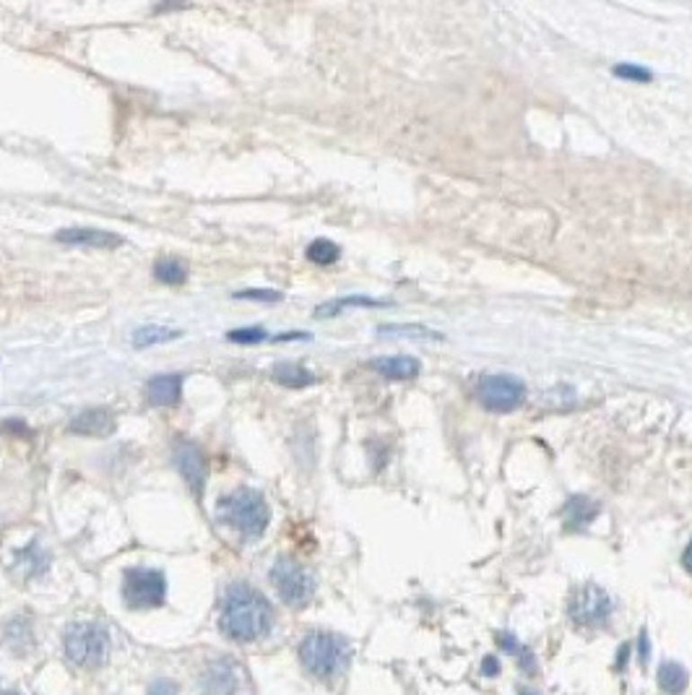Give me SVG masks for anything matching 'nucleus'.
Here are the masks:
<instances>
[{
    "instance_id": "f257e3e1",
    "label": "nucleus",
    "mask_w": 692,
    "mask_h": 695,
    "mask_svg": "<svg viewBox=\"0 0 692 695\" xmlns=\"http://www.w3.org/2000/svg\"><path fill=\"white\" fill-rule=\"evenodd\" d=\"M224 636L235 641H258L273 625V610L269 599L247 584H232L224 594L222 604Z\"/></svg>"
},
{
    "instance_id": "f03ea898",
    "label": "nucleus",
    "mask_w": 692,
    "mask_h": 695,
    "mask_svg": "<svg viewBox=\"0 0 692 695\" xmlns=\"http://www.w3.org/2000/svg\"><path fill=\"white\" fill-rule=\"evenodd\" d=\"M219 519L232 526L243 539H258L271 521V508L266 497L253 487H237L235 493L222 497Z\"/></svg>"
},
{
    "instance_id": "7ed1b4c3",
    "label": "nucleus",
    "mask_w": 692,
    "mask_h": 695,
    "mask_svg": "<svg viewBox=\"0 0 692 695\" xmlns=\"http://www.w3.org/2000/svg\"><path fill=\"white\" fill-rule=\"evenodd\" d=\"M302 667L315 677H333L346 670L351 659V646L344 636L331 630H313L299 644Z\"/></svg>"
},
{
    "instance_id": "20e7f679",
    "label": "nucleus",
    "mask_w": 692,
    "mask_h": 695,
    "mask_svg": "<svg viewBox=\"0 0 692 695\" xmlns=\"http://www.w3.org/2000/svg\"><path fill=\"white\" fill-rule=\"evenodd\" d=\"M66 654L78 667H99L110 654V636L97 622H75L66 633Z\"/></svg>"
},
{
    "instance_id": "39448f33",
    "label": "nucleus",
    "mask_w": 692,
    "mask_h": 695,
    "mask_svg": "<svg viewBox=\"0 0 692 695\" xmlns=\"http://www.w3.org/2000/svg\"><path fill=\"white\" fill-rule=\"evenodd\" d=\"M476 398L479 404L487 409V412H494V414H508V412H516L520 404L526 401V383L516 378V375H484L479 383H476Z\"/></svg>"
},
{
    "instance_id": "423d86ee",
    "label": "nucleus",
    "mask_w": 692,
    "mask_h": 695,
    "mask_svg": "<svg viewBox=\"0 0 692 695\" xmlns=\"http://www.w3.org/2000/svg\"><path fill=\"white\" fill-rule=\"evenodd\" d=\"M271 584L289 607H305L315 596V578L292 557H279L271 568Z\"/></svg>"
},
{
    "instance_id": "0eeeda50",
    "label": "nucleus",
    "mask_w": 692,
    "mask_h": 695,
    "mask_svg": "<svg viewBox=\"0 0 692 695\" xmlns=\"http://www.w3.org/2000/svg\"><path fill=\"white\" fill-rule=\"evenodd\" d=\"M123 592L128 604L136 610L159 607L164 604V596H167V578L164 573L154 568H130L125 571Z\"/></svg>"
},
{
    "instance_id": "6e6552de",
    "label": "nucleus",
    "mask_w": 692,
    "mask_h": 695,
    "mask_svg": "<svg viewBox=\"0 0 692 695\" xmlns=\"http://www.w3.org/2000/svg\"><path fill=\"white\" fill-rule=\"evenodd\" d=\"M568 615L581 628H599L612 615V599L604 589L586 584L578 586L568 601Z\"/></svg>"
},
{
    "instance_id": "1a4fd4ad",
    "label": "nucleus",
    "mask_w": 692,
    "mask_h": 695,
    "mask_svg": "<svg viewBox=\"0 0 692 695\" xmlns=\"http://www.w3.org/2000/svg\"><path fill=\"white\" fill-rule=\"evenodd\" d=\"M173 459L177 464V472L182 474L185 485L191 487V493L200 497L203 487H206V474H208L206 456H203L200 446L188 441V438H180L173 443Z\"/></svg>"
},
{
    "instance_id": "9d476101",
    "label": "nucleus",
    "mask_w": 692,
    "mask_h": 695,
    "mask_svg": "<svg viewBox=\"0 0 692 695\" xmlns=\"http://www.w3.org/2000/svg\"><path fill=\"white\" fill-rule=\"evenodd\" d=\"M58 243L63 245H74V248H97V250H115L123 245V237L110 232V229H94V227H68L60 229L55 235Z\"/></svg>"
},
{
    "instance_id": "9b49d317",
    "label": "nucleus",
    "mask_w": 692,
    "mask_h": 695,
    "mask_svg": "<svg viewBox=\"0 0 692 695\" xmlns=\"http://www.w3.org/2000/svg\"><path fill=\"white\" fill-rule=\"evenodd\" d=\"M68 427H71V432L84 435V438H107L115 432V417L107 409L94 406V409H84L81 414H75Z\"/></svg>"
},
{
    "instance_id": "f8f14e48",
    "label": "nucleus",
    "mask_w": 692,
    "mask_h": 695,
    "mask_svg": "<svg viewBox=\"0 0 692 695\" xmlns=\"http://www.w3.org/2000/svg\"><path fill=\"white\" fill-rule=\"evenodd\" d=\"M237 682H240L237 667L226 659L208 664L203 677H200V685L208 695H232L237 691Z\"/></svg>"
},
{
    "instance_id": "ddd939ff",
    "label": "nucleus",
    "mask_w": 692,
    "mask_h": 695,
    "mask_svg": "<svg viewBox=\"0 0 692 695\" xmlns=\"http://www.w3.org/2000/svg\"><path fill=\"white\" fill-rule=\"evenodd\" d=\"M182 373L154 375L146 383V398L154 406H174L182 397Z\"/></svg>"
},
{
    "instance_id": "4468645a",
    "label": "nucleus",
    "mask_w": 692,
    "mask_h": 695,
    "mask_svg": "<svg viewBox=\"0 0 692 695\" xmlns=\"http://www.w3.org/2000/svg\"><path fill=\"white\" fill-rule=\"evenodd\" d=\"M370 368L377 375L388 378V380H412V378H417V375L421 373L420 360H414V357H404V354L372 360Z\"/></svg>"
},
{
    "instance_id": "2eb2a0df",
    "label": "nucleus",
    "mask_w": 692,
    "mask_h": 695,
    "mask_svg": "<svg viewBox=\"0 0 692 695\" xmlns=\"http://www.w3.org/2000/svg\"><path fill=\"white\" fill-rule=\"evenodd\" d=\"M563 516H565V526L568 529L589 526L599 516V503L586 495L570 497L568 503H565V508H563Z\"/></svg>"
},
{
    "instance_id": "dca6fc26",
    "label": "nucleus",
    "mask_w": 692,
    "mask_h": 695,
    "mask_svg": "<svg viewBox=\"0 0 692 695\" xmlns=\"http://www.w3.org/2000/svg\"><path fill=\"white\" fill-rule=\"evenodd\" d=\"M271 378L284 388H307L310 383H315V375L297 362H276Z\"/></svg>"
},
{
    "instance_id": "f3484780",
    "label": "nucleus",
    "mask_w": 692,
    "mask_h": 695,
    "mask_svg": "<svg viewBox=\"0 0 692 695\" xmlns=\"http://www.w3.org/2000/svg\"><path fill=\"white\" fill-rule=\"evenodd\" d=\"M182 331H174V328H164V325H144V328H136L133 331V347L136 349H146L154 347V344H164V342H173V339H180Z\"/></svg>"
},
{
    "instance_id": "a211bd4d",
    "label": "nucleus",
    "mask_w": 692,
    "mask_h": 695,
    "mask_svg": "<svg viewBox=\"0 0 692 695\" xmlns=\"http://www.w3.org/2000/svg\"><path fill=\"white\" fill-rule=\"evenodd\" d=\"M154 279L167 287H180L188 279V266L180 258H159L154 263Z\"/></svg>"
},
{
    "instance_id": "6ab92c4d",
    "label": "nucleus",
    "mask_w": 692,
    "mask_h": 695,
    "mask_svg": "<svg viewBox=\"0 0 692 695\" xmlns=\"http://www.w3.org/2000/svg\"><path fill=\"white\" fill-rule=\"evenodd\" d=\"M688 682H690L688 672H685L682 664H677V662H667V664L659 670V688L667 695H679L688 688Z\"/></svg>"
},
{
    "instance_id": "aec40b11",
    "label": "nucleus",
    "mask_w": 692,
    "mask_h": 695,
    "mask_svg": "<svg viewBox=\"0 0 692 695\" xmlns=\"http://www.w3.org/2000/svg\"><path fill=\"white\" fill-rule=\"evenodd\" d=\"M16 563H19V568L26 573V575H37V573H42L48 568L49 557L45 555V549L37 545H29L26 549H22L19 555H16Z\"/></svg>"
},
{
    "instance_id": "412c9836",
    "label": "nucleus",
    "mask_w": 692,
    "mask_h": 695,
    "mask_svg": "<svg viewBox=\"0 0 692 695\" xmlns=\"http://www.w3.org/2000/svg\"><path fill=\"white\" fill-rule=\"evenodd\" d=\"M380 305H388V302H380V299L372 298H342L321 305V307L315 310V316H318V318H328V316H339L344 307H380Z\"/></svg>"
},
{
    "instance_id": "4be33fe9",
    "label": "nucleus",
    "mask_w": 692,
    "mask_h": 695,
    "mask_svg": "<svg viewBox=\"0 0 692 695\" xmlns=\"http://www.w3.org/2000/svg\"><path fill=\"white\" fill-rule=\"evenodd\" d=\"M339 255H342V248H339L336 243L325 240V237L310 243V248H307V258H310L313 263H318V266H331V263H336Z\"/></svg>"
},
{
    "instance_id": "5701e85b",
    "label": "nucleus",
    "mask_w": 692,
    "mask_h": 695,
    "mask_svg": "<svg viewBox=\"0 0 692 695\" xmlns=\"http://www.w3.org/2000/svg\"><path fill=\"white\" fill-rule=\"evenodd\" d=\"M380 334L412 336V339H432V342H440V339H443L438 331H430V328H424V325H380Z\"/></svg>"
},
{
    "instance_id": "b1692460",
    "label": "nucleus",
    "mask_w": 692,
    "mask_h": 695,
    "mask_svg": "<svg viewBox=\"0 0 692 695\" xmlns=\"http://www.w3.org/2000/svg\"><path fill=\"white\" fill-rule=\"evenodd\" d=\"M226 339L235 344H261V342H269L271 336L263 328H235L226 334Z\"/></svg>"
},
{
    "instance_id": "393cba45",
    "label": "nucleus",
    "mask_w": 692,
    "mask_h": 695,
    "mask_svg": "<svg viewBox=\"0 0 692 695\" xmlns=\"http://www.w3.org/2000/svg\"><path fill=\"white\" fill-rule=\"evenodd\" d=\"M615 76L619 78H627V81H635V84H648L653 74L648 68H641V66H633V63H619L615 68Z\"/></svg>"
},
{
    "instance_id": "a878e982",
    "label": "nucleus",
    "mask_w": 692,
    "mask_h": 695,
    "mask_svg": "<svg viewBox=\"0 0 692 695\" xmlns=\"http://www.w3.org/2000/svg\"><path fill=\"white\" fill-rule=\"evenodd\" d=\"M235 299H258V302H279V299H281V292H276V290H243V292H235Z\"/></svg>"
},
{
    "instance_id": "bb28decb",
    "label": "nucleus",
    "mask_w": 692,
    "mask_h": 695,
    "mask_svg": "<svg viewBox=\"0 0 692 695\" xmlns=\"http://www.w3.org/2000/svg\"><path fill=\"white\" fill-rule=\"evenodd\" d=\"M148 695H177V688H174L170 680H156V682L148 688Z\"/></svg>"
},
{
    "instance_id": "cd10ccee",
    "label": "nucleus",
    "mask_w": 692,
    "mask_h": 695,
    "mask_svg": "<svg viewBox=\"0 0 692 695\" xmlns=\"http://www.w3.org/2000/svg\"><path fill=\"white\" fill-rule=\"evenodd\" d=\"M682 566L688 568V573H692V539H690V545L685 547V555H682Z\"/></svg>"
},
{
    "instance_id": "c85d7f7f",
    "label": "nucleus",
    "mask_w": 692,
    "mask_h": 695,
    "mask_svg": "<svg viewBox=\"0 0 692 695\" xmlns=\"http://www.w3.org/2000/svg\"><path fill=\"white\" fill-rule=\"evenodd\" d=\"M5 695H22V693H16V691H11V693H5Z\"/></svg>"
}]
</instances>
